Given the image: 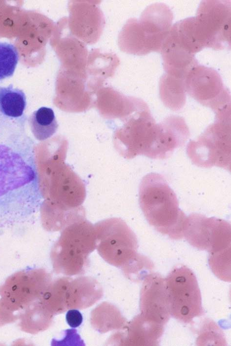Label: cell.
Returning <instances> with one entry per match:
<instances>
[{"instance_id":"1","label":"cell","mask_w":231,"mask_h":346,"mask_svg":"<svg viewBox=\"0 0 231 346\" xmlns=\"http://www.w3.org/2000/svg\"><path fill=\"white\" fill-rule=\"evenodd\" d=\"M139 195L140 206L151 226L171 239L184 238L187 216L179 208L176 195L162 175L151 173L144 176Z\"/></svg>"},{"instance_id":"2","label":"cell","mask_w":231,"mask_h":346,"mask_svg":"<svg viewBox=\"0 0 231 346\" xmlns=\"http://www.w3.org/2000/svg\"><path fill=\"white\" fill-rule=\"evenodd\" d=\"M66 153L59 152L50 163L49 177L42 188L45 199L41 213L66 217L84 213L82 204L86 197L84 184L64 163Z\"/></svg>"},{"instance_id":"3","label":"cell","mask_w":231,"mask_h":346,"mask_svg":"<svg viewBox=\"0 0 231 346\" xmlns=\"http://www.w3.org/2000/svg\"><path fill=\"white\" fill-rule=\"evenodd\" d=\"M96 248L94 225L85 218L63 229L53 247L50 257L54 272L66 276L83 274L88 257Z\"/></svg>"},{"instance_id":"4","label":"cell","mask_w":231,"mask_h":346,"mask_svg":"<svg viewBox=\"0 0 231 346\" xmlns=\"http://www.w3.org/2000/svg\"><path fill=\"white\" fill-rule=\"evenodd\" d=\"M52 281L43 269L19 271L0 286V326L14 323L19 315L40 300Z\"/></svg>"},{"instance_id":"5","label":"cell","mask_w":231,"mask_h":346,"mask_svg":"<svg viewBox=\"0 0 231 346\" xmlns=\"http://www.w3.org/2000/svg\"><path fill=\"white\" fill-rule=\"evenodd\" d=\"M231 126V108L216 112L215 121L187 146L192 162L202 168L217 166L230 172Z\"/></svg>"},{"instance_id":"6","label":"cell","mask_w":231,"mask_h":346,"mask_svg":"<svg viewBox=\"0 0 231 346\" xmlns=\"http://www.w3.org/2000/svg\"><path fill=\"white\" fill-rule=\"evenodd\" d=\"M231 9L230 1L201 2L196 16L192 17V27L196 40L202 49L230 48Z\"/></svg>"},{"instance_id":"7","label":"cell","mask_w":231,"mask_h":346,"mask_svg":"<svg viewBox=\"0 0 231 346\" xmlns=\"http://www.w3.org/2000/svg\"><path fill=\"white\" fill-rule=\"evenodd\" d=\"M96 249L108 263L121 268L138 253L137 238L121 218H109L94 225Z\"/></svg>"},{"instance_id":"8","label":"cell","mask_w":231,"mask_h":346,"mask_svg":"<svg viewBox=\"0 0 231 346\" xmlns=\"http://www.w3.org/2000/svg\"><path fill=\"white\" fill-rule=\"evenodd\" d=\"M170 315L189 324L204 314L198 283L193 272L186 266L173 268L165 279Z\"/></svg>"},{"instance_id":"9","label":"cell","mask_w":231,"mask_h":346,"mask_svg":"<svg viewBox=\"0 0 231 346\" xmlns=\"http://www.w3.org/2000/svg\"><path fill=\"white\" fill-rule=\"evenodd\" d=\"M231 232L229 222L193 213L187 217L184 238L192 246L213 256L231 250Z\"/></svg>"},{"instance_id":"10","label":"cell","mask_w":231,"mask_h":346,"mask_svg":"<svg viewBox=\"0 0 231 346\" xmlns=\"http://www.w3.org/2000/svg\"><path fill=\"white\" fill-rule=\"evenodd\" d=\"M114 133L115 148L126 159L146 155L152 141L156 123L148 107L127 118Z\"/></svg>"},{"instance_id":"11","label":"cell","mask_w":231,"mask_h":346,"mask_svg":"<svg viewBox=\"0 0 231 346\" xmlns=\"http://www.w3.org/2000/svg\"><path fill=\"white\" fill-rule=\"evenodd\" d=\"M186 92L215 112L231 107V93L219 74L212 68L197 65L185 79Z\"/></svg>"},{"instance_id":"12","label":"cell","mask_w":231,"mask_h":346,"mask_svg":"<svg viewBox=\"0 0 231 346\" xmlns=\"http://www.w3.org/2000/svg\"><path fill=\"white\" fill-rule=\"evenodd\" d=\"M140 292V314L146 319L165 325L170 313L165 279L153 273L143 280Z\"/></svg>"},{"instance_id":"13","label":"cell","mask_w":231,"mask_h":346,"mask_svg":"<svg viewBox=\"0 0 231 346\" xmlns=\"http://www.w3.org/2000/svg\"><path fill=\"white\" fill-rule=\"evenodd\" d=\"M189 129L182 117L170 115L157 124L155 136L147 157L164 159L182 147L189 137Z\"/></svg>"},{"instance_id":"14","label":"cell","mask_w":231,"mask_h":346,"mask_svg":"<svg viewBox=\"0 0 231 346\" xmlns=\"http://www.w3.org/2000/svg\"><path fill=\"white\" fill-rule=\"evenodd\" d=\"M173 14L163 3L148 6L143 12L138 22L148 50L160 52L172 26Z\"/></svg>"},{"instance_id":"15","label":"cell","mask_w":231,"mask_h":346,"mask_svg":"<svg viewBox=\"0 0 231 346\" xmlns=\"http://www.w3.org/2000/svg\"><path fill=\"white\" fill-rule=\"evenodd\" d=\"M164 326L139 314L113 335L109 341L120 346H158Z\"/></svg>"},{"instance_id":"16","label":"cell","mask_w":231,"mask_h":346,"mask_svg":"<svg viewBox=\"0 0 231 346\" xmlns=\"http://www.w3.org/2000/svg\"><path fill=\"white\" fill-rule=\"evenodd\" d=\"M63 295L66 310L83 309L100 300L103 291L100 283L92 277H67Z\"/></svg>"},{"instance_id":"17","label":"cell","mask_w":231,"mask_h":346,"mask_svg":"<svg viewBox=\"0 0 231 346\" xmlns=\"http://www.w3.org/2000/svg\"><path fill=\"white\" fill-rule=\"evenodd\" d=\"M103 89L97 94V107L102 115L108 118L124 121L135 112L148 107L142 99L126 96L116 90Z\"/></svg>"},{"instance_id":"18","label":"cell","mask_w":231,"mask_h":346,"mask_svg":"<svg viewBox=\"0 0 231 346\" xmlns=\"http://www.w3.org/2000/svg\"><path fill=\"white\" fill-rule=\"evenodd\" d=\"M166 73L186 79L189 72L198 65L193 55L181 46L169 35L161 50Z\"/></svg>"},{"instance_id":"19","label":"cell","mask_w":231,"mask_h":346,"mask_svg":"<svg viewBox=\"0 0 231 346\" xmlns=\"http://www.w3.org/2000/svg\"><path fill=\"white\" fill-rule=\"evenodd\" d=\"M81 5V9H70L69 30L73 34L87 43L97 40L101 32L103 18L100 10L96 6ZM73 9V8H72Z\"/></svg>"},{"instance_id":"20","label":"cell","mask_w":231,"mask_h":346,"mask_svg":"<svg viewBox=\"0 0 231 346\" xmlns=\"http://www.w3.org/2000/svg\"><path fill=\"white\" fill-rule=\"evenodd\" d=\"M160 98L168 108L173 111L181 109L186 102L185 79L165 73L159 82Z\"/></svg>"},{"instance_id":"21","label":"cell","mask_w":231,"mask_h":346,"mask_svg":"<svg viewBox=\"0 0 231 346\" xmlns=\"http://www.w3.org/2000/svg\"><path fill=\"white\" fill-rule=\"evenodd\" d=\"M41 299L19 315L18 325L22 331L37 334L46 330L51 325L54 315L45 308Z\"/></svg>"},{"instance_id":"22","label":"cell","mask_w":231,"mask_h":346,"mask_svg":"<svg viewBox=\"0 0 231 346\" xmlns=\"http://www.w3.org/2000/svg\"><path fill=\"white\" fill-rule=\"evenodd\" d=\"M91 324L101 333L112 330H119L127 323L120 310L114 305L103 302L91 312Z\"/></svg>"},{"instance_id":"23","label":"cell","mask_w":231,"mask_h":346,"mask_svg":"<svg viewBox=\"0 0 231 346\" xmlns=\"http://www.w3.org/2000/svg\"><path fill=\"white\" fill-rule=\"evenodd\" d=\"M29 124L33 135L39 141L50 138L58 127L53 110L47 107H42L33 112L29 118Z\"/></svg>"},{"instance_id":"24","label":"cell","mask_w":231,"mask_h":346,"mask_svg":"<svg viewBox=\"0 0 231 346\" xmlns=\"http://www.w3.org/2000/svg\"><path fill=\"white\" fill-rule=\"evenodd\" d=\"M26 105L24 93L12 85L0 86V111L11 117L21 116Z\"/></svg>"},{"instance_id":"25","label":"cell","mask_w":231,"mask_h":346,"mask_svg":"<svg viewBox=\"0 0 231 346\" xmlns=\"http://www.w3.org/2000/svg\"><path fill=\"white\" fill-rule=\"evenodd\" d=\"M154 267L153 262L148 258L137 253L121 268L126 278L139 282L152 272Z\"/></svg>"},{"instance_id":"26","label":"cell","mask_w":231,"mask_h":346,"mask_svg":"<svg viewBox=\"0 0 231 346\" xmlns=\"http://www.w3.org/2000/svg\"><path fill=\"white\" fill-rule=\"evenodd\" d=\"M18 60L16 47L8 43L0 42V80L13 75Z\"/></svg>"},{"instance_id":"27","label":"cell","mask_w":231,"mask_h":346,"mask_svg":"<svg viewBox=\"0 0 231 346\" xmlns=\"http://www.w3.org/2000/svg\"><path fill=\"white\" fill-rule=\"evenodd\" d=\"M66 320L68 324L72 327H77L81 325L83 322L81 313L75 309H70L66 315Z\"/></svg>"}]
</instances>
